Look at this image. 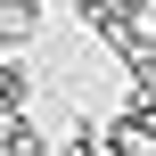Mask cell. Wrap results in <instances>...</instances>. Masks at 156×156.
Listing matches in <instances>:
<instances>
[{
    "label": "cell",
    "instance_id": "cell-1",
    "mask_svg": "<svg viewBox=\"0 0 156 156\" xmlns=\"http://www.w3.org/2000/svg\"><path fill=\"white\" fill-rule=\"evenodd\" d=\"M41 25H49L41 0H0V58H25V49L41 41Z\"/></svg>",
    "mask_w": 156,
    "mask_h": 156
},
{
    "label": "cell",
    "instance_id": "cell-2",
    "mask_svg": "<svg viewBox=\"0 0 156 156\" xmlns=\"http://www.w3.org/2000/svg\"><path fill=\"white\" fill-rule=\"evenodd\" d=\"M33 90H41L33 58H0V115H33Z\"/></svg>",
    "mask_w": 156,
    "mask_h": 156
},
{
    "label": "cell",
    "instance_id": "cell-3",
    "mask_svg": "<svg viewBox=\"0 0 156 156\" xmlns=\"http://www.w3.org/2000/svg\"><path fill=\"white\" fill-rule=\"evenodd\" d=\"M115 123L123 132H140L156 148V82H123V99H115Z\"/></svg>",
    "mask_w": 156,
    "mask_h": 156
},
{
    "label": "cell",
    "instance_id": "cell-4",
    "mask_svg": "<svg viewBox=\"0 0 156 156\" xmlns=\"http://www.w3.org/2000/svg\"><path fill=\"white\" fill-rule=\"evenodd\" d=\"M0 156H58V140L33 115H0Z\"/></svg>",
    "mask_w": 156,
    "mask_h": 156
},
{
    "label": "cell",
    "instance_id": "cell-5",
    "mask_svg": "<svg viewBox=\"0 0 156 156\" xmlns=\"http://www.w3.org/2000/svg\"><path fill=\"white\" fill-rule=\"evenodd\" d=\"M58 156H115V148H107V123H90V115H66Z\"/></svg>",
    "mask_w": 156,
    "mask_h": 156
},
{
    "label": "cell",
    "instance_id": "cell-6",
    "mask_svg": "<svg viewBox=\"0 0 156 156\" xmlns=\"http://www.w3.org/2000/svg\"><path fill=\"white\" fill-rule=\"evenodd\" d=\"M132 156H156V148H132Z\"/></svg>",
    "mask_w": 156,
    "mask_h": 156
},
{
    "label": "cell",
    "instance_id": "cell-7",
    "mask_svg": "<svg viewBox=\"0 0 156 156\" xmlns=\"http://www.w3.org/2000/svg\"><path fill=\"white\" fill-rule=\"evenodd\" d=\"M148 82H156V74H148Z\"/></svg>",
    "mask_w": 156,
    "mask_h": 156
}]
</instances>
